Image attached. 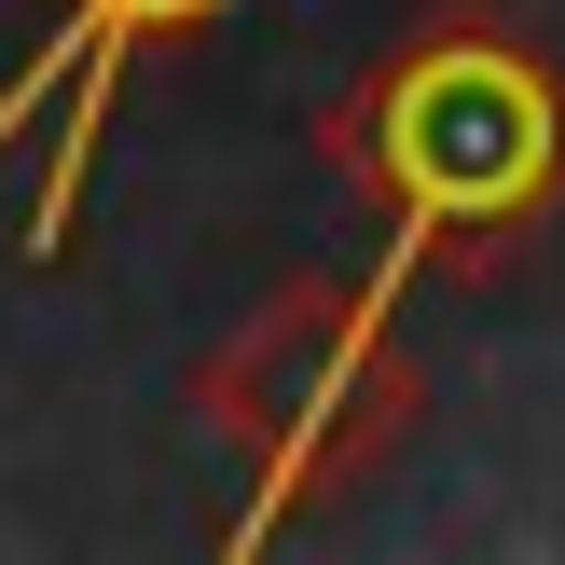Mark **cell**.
Returning <instances> with one entry per match:
<instances>
[{
  "mask_svg": "<svg viewBox=\"0 0 565 565\" xmlns=\"http://www.w3.org/2000/svg\"><path fill=\"white\" fill-rule=\"evenodd\" d=\"M345 152L386 193V263L345 303V331H331V373L359 386L386 359V318H401L414 263H441L456 235H511V221H539L565 193V97H552V70L511 28L456 14V28H428V42H401L373 70Z\"/></svg>",
  "mask_w": 565,
  "mask_h": 565,
  "instance_id": "6da1fadb",
  "label": "cell"
},
{
  "mask_svg": "<svg viewBox=\"0 0 565 565\" xmlns=\"http://www.w3.org/2000/svg\"><path fill=\"white\" fill-rule=\"evenodd\" d=\"M221 0H70L55 14V42L28 55L14 83H0V138H28V110L70 83V125H55V166H42V207H28V263H55L70 248V207H83V152H97L110 125V83H125L138 42H166V28H207Z\"/></svg>",
  "mask_w": 565,
  "mask_h": 565,
  "instance_id": "7a4b0ae2",
  "label": "cell"
}]
</instances>
